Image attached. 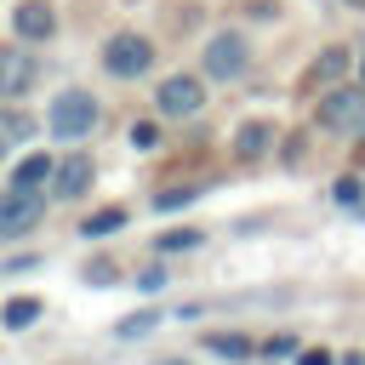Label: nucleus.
<instances>
[{"mask_svg":"<svg viewBox=\"0 0 365 365\" xmlns=\"http://www.w3.org/2000/svg\"><path fill=\"white\" fill-rule=\"evenodd\" d=\"M359 86H365V63H359Z\"/></svg>","mask_w":365,"mask_h":365,"instance_id":"21","label":"nucleus"},{"mask_svg":"<svg viewBox=\"0 0 365 365\" xmlns=\"http://www.w3.org/2000/svg\"><path fill=\"white\" fill-rule=\"evenodd\" d=\"M342 68H348V51H342V46H331V51H319V57H314V68H308V86H325V80H336Z\"/></svg>","mask_w":365,"mask_h":365,"instance_id":"12","label":"nucleus"},{"mask_svg":"<svg viewBox=\"0 0 365 365\" xmlns=\"http://www.w3.org/2000/svg\"><path fill=\"white\" fill-rule=\"evenodd\" d=\"M336 205H359V182H354V177L336 182Z\"/></svg>","mask_w":365,"mask_h":365,"instance_id":"20","label":"nucleus"},{"mask_svg":"<svg viewBox=\"0 0 365 365\" xmlns=\"http://www.w3.org/2000/svg\"><path fill=\"white\" fill-rule=\"evenodd\" d=\"M154 319H160V314H131V319H125V325H120V336H143V331H148V325H154Z\"/></svg>","mask_w":365,"mask_h":365,"instance_id":"19","label":"nucleus"},{"mask_svg":"<svg viewBox=\"0 0 365 365\" xmlns=\"http://www.w3.org/2000/svg\"><path fill=\"white\" fill-rule=\"evenodd\" d=\"M40 217H46V194H40V188H11V194H0V240H23Z\"/></svg>","mask_w":365,"mask_h":365,"instance_id":"3","label":"nucleus"},{"mask_svg":"<svg viewBox=\"0 0 365 365\" xmlns=\"http://www.w3.org/2000/svg\"><path fill=\"white\" fill-rule=\"evenodd\" d=\"M245 63H251V46H245L240 29H222V34L205 40V74H211V80H240Z\"/></svg>","mask_w":365,"mask_h":365,"instance_id":"2","label":"nucleus"},{"mask_svg":"<svg viewBox=\"0 0 365 365\" xmlns=\"http://www.w3.org/2000/svg\"><path fill=\"white\" fill-rule=\"evenodd\" d=\"M268 137H274L268 120H245V125L234 131V154H240V160H257V154L268 148Z\"/></svg>","mask_w":365,"mask_h":365,"instance_id":"11","label":"nucleus"},{"mask_svg":"<svg viewBox=\"0 0 365 365\" xmlns=\"http://www.w3.org/2000/svg\"><path fill=\"white\" fill-rule=\"evenodd\" d=\"M97 120H103V108H97V97H91V91H57V103H51V114H46V125H51L63 143L86 137Z\"/></svg>","mask_w":365,"mask_h":365,"instance_id":"1","label":"nucleus"},{"mask_svg":"<svg viewBox=\"0 0 365 365\" xmlns=\"http://www.w3.org/2000/svg\"><path fill=\"white\" fill-rule=\"evenodd\" d=\"M11 29H17V40H51L57 34V11L46 0H23L11 11Z\"/></svg>","mask_w":365,"mask_h":365,"instance_id":"8","label":"nucleus"},{"mask_svg":"<svg viewBox=\"0 0 365 365\" xmlns=\"http://www.w3.org/2000/svg\"><path fill=\"white\" fill-rule=\"evenodd\" d=\"M40 80V63L23 46H0V97H23Z\"/></svg>","mask_w":365,"mask_h":365,"instance_id":"7","label":"nucleus"},{"mask_svg":"<svg viewBox=\"0 0 365 365\" xmlns=\"http://www.w3.org/2000/svg\"><path fill=\"white\" fill-rule=\"evenodd\" d=\"M91 177H97V165H91L86 154H68V160H63V165L51 171V188H57L63 200H80V194L91 188Z\"/></svg>","mask_w":365,"mask_h":365,"instance_id":"9","label":"nucleus"},{"mask_svg":"<svg viewBox=\"0 0 365 365\" xmlns=\"http://www.w3.org/2000/svg\"><path fill=\"white\" fill-rule=\"evenodd\" d=\"M188 245H200L194 228H171V234H160V251H188Z\"/></svg>","mask_w":365,"mask_h":365,"instance_id":"17","label":"nucleus"},{"mask_svg":"<svg viewBox=\"0 0 365 365\" xmlns=\"http://www.w3.org/2000/svg\"><path fill=\"white\" fill-rule=\"evenodd\" d=\"M319 125H325V131H359V125H365V97H359L354 86L325 91V103H319Z\"/></svg>","mask_w":365,"mask_h":365,"instance_id":"6","label":"nucleus"},{"mask_svg":"<svg viewBox=\"0 0 365 365\" xmlns=\"http://www.w3.org/2000/svg\"><path fill=\"white\" fill-rule=\"evenodd\" d=\"M34 137V120L23 114V108H0V160L11 154V148H23Z\"/></svg>","mask_w":365,"mask_h":365,"instance_id":"10","label":"nucleus"},{"mask_svg":"<svg viewBox=\"0 0 365 365\" xmlns=\"http://www.w3.org/2000/svg\"><path fill=\"white\" fill-rule=\"evenodd\" d=\"M188 200H194V188H165V194H154V211H177Z\"/></svg>","mask_w":365,"mask_h":365,"instance_id":"18","label":"nucleus"},{"mask_svg":"<svg viewBox=\"0 0 365 365\" xmlns=\"http://www.w3.org/2000/svg\"><path fill=\"white\" fill-rule=\"evenodd\" d=\"M160 114H171V120H188V114H200V103H205V86H200V74H171V80H160Z\"/></svg>","mask_w":365,"mask_h":365,"instance_id":"5","label":"nucleus"},{"mask_svg":"<svg viewBox=\"0 0 365 365\" xmlns=\"http://www.w3.org/2000/svg\"><path fill=\"white\" fill-rule=\"evenodd\" d=\"M29 319H40V302H34V297H17V302H6V325H11V331H23Z\"/></svg>","mask_w":365,"mask_h":365,"instance_id":"14","label":"nucleus"},{"mask_svg":"<svg viewBox=\"0 0 365 365\" xmlns=\"http://www.w3.org/2000/svg\"><path fill=\"white\" fill-rule=\"evenodd\" d=\"M342 6H365V0H342Z\"/></svg>","mask_w":365,"mask_h":365,"instance_id":"22","label":"nucleus"},{"mask_svg":"<svg viewBox=\"0 0 365 365\" xmlns=\"http://www.w3.org/2000/svg\"><path fill=\"white\" fill-rule=\"evenodd\" d=\"M211 354H228V359H251V342L245 336H205Z\"/></svg>","mask_w":365,"mask_h":365,"instance_id":"15","label":"nucleus"},{"mask_svg":"<svg viewBox=\"0 0 365 365\" xmlns=\"http://www.w3.org/2000/svg\"><path fill=\"white\" fill-rule=\"evenodd\" d=\"M51 171H57V165H51L46 154H29V160H23L17 171H11V188H40V182H46Z\"/></svg>","mask_w":365,"mask_h":365,"instance_id":"13","label":"nucleus"},{"mask_svg":"<svg viewBox=\"0 0 365 365\" xmlns=\"http://www.w3.org/2000/svg\"><path fill=\"white\" fill-rule=\"evenodd\" d=\"M148 63H154V46H148L143 34H114V40L103 46V68H108V74H120V80L148 74Z\"/></svg>","mask_w":365,"mask_h":365,"instance_id":"4","label":"nucleus"},{"mask_svg":"<svg viewBox=\"0 0 365 365\" xmlns=\"http://www.w3.org/2000/svg\"><path fill=\"white\" fill-rule=\"evenodd\" d=\"M120 222H125V211L114 205V211H97V217H86V234H114Z\"/></svg>","mask_w":365,"mask_h":365,"instance_id":"16","label":"nucleus"},{"mask_svg":"<svg viewBox=\"0 0 365 365\" xmlns=\"http://www.w3.org/2000/svg\"><path fill=\"white\" fill-rule=\"evenodd\" d=\"M359 143H365V125H359Z\"/></svg>","mask_w":365,"mask_h":365,"instance_id":"23","label":"nucleus"}]
</instances>
